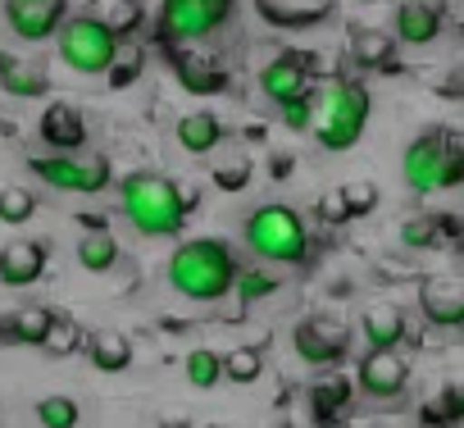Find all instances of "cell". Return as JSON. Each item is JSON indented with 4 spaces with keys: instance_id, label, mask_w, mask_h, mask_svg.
I'll list each match as a JSON object with an SVG mask.
<instances>
[{
    "instance_id": "6da1fadb",
    "label": "cell",
    "mask_w": 464,
    "mask_h": 428,
    "mask_svg": "<svg viewBox=\"0 0 464 428\" xmlns=\"http://www.w3.org/2000/svg\"><path fill=\"white\" fill-rule=\"evenodd\" d=\"M164 278L169 287L182 297V301H196V306H218L223 297L237 292V278H242V256L227 238H187L173 247L169 265H164Z\"/></svg>"
},
{
    "instance_id": "7a4b0ae2",
    "label": "cell",
    "mask_w": 464,
    "mask_h": 428,
    "mask_svg": "<svg viewBox=\"0 0 464 428\" xmlns=\"http://www.w3.org/2000/svg\"><path fill=\"white\" fill-rule=\"evenodd\" d=\"M196 187H182L164 173H128L119 182V209H123V219L141 233V238H178L182 224H187V214L196 209Z\"/></svg>"
},
{
    "instance_id": "3957f363",
    "label": "cell",
    "mask_w": 464,
    "mask_h": 428,
    "mask_svg": "<svg viewBox=\"0 0 464 428\" xmlns=\"http://www.w3.org/2000/svg\"><path fill=\"white\" fill-rule=\"evenodd\" d=\"M369 114H373V96L360 78H328L314 87V128L310 137L333 151V155H346L351 146H360L364 128H369Z\"/></svg>"
},
{
    "instance_id": "277c9868",
    "label": "cell",
    "mask_w": 464,
    "mask_h": 428,
    "mask_svg": "<svg viewBox=\"0 0 464 428\" xmlns=\"http://www.w3.org/2000/svg\"><path fill=\"white\" fill-rule=\"evenodd\" d=\"M246 247L265 265L301 269L310 260V224H305L301 209H292L283 200H269V205L246 214Z\"/></svg>"
},
{
    "instance_id": "5b68a950",
    "label": "cell",
    "mask_w": 464,
    "mask_h": 428,
    "mask_svg": "<svg viewBox=\"0 0 464 428\" xmlns=\"http://www.w3.org/2000/svg\"><path fill=\"white\" fill-rule=\"evenodd\" d=\"M401 178L419 196L459 187L464 182V155H459L455 128H428V132H419L405 146V155H401Z\"/></svg>"
},
{
    "instance_id": "8992f818",
    "label": "cell",
    "mask_w": 464,
    "mask_h": 428,
    "mask_svg": "<svg viewBox=\"0 0 464 428\" xmlns=\"http://www.w3.org/2000/svg\"><path fill=\"white\" fill-rule=\"evenodd\" d=\"M55 51H60V60H64L73 73L96 78V73H110V69H114V60H119V51H123V37H114L101 19H92V15L82 10V15H69V19H64V28H60V37H55Z\"/></svg>"
},
{
    "instance_id": "52a82bcc",
    "label": "cell",
    "mask_w": 464,
    "mask_h": 428,
    "mask_svg": "<svg viewBox=\"0 0 464 428\" xmlns=\"http://www.w3.org/2000/svg\"><path fill=\"white\" fill-rule=\"evenodd\" d=\"M28 169L51 182L55 191H73V196H96L110 187V155L101 151H51V155H33Z\"/></svg>"
},
{
    "instance_id": "ba28073f",
    "label": "cell",
    "mask_w": 464,
    "mask_h": 428,
    "mask_svg": "<svg viewBox=\"0 0 464 428\" xmlns=\"http://www.w3.org/2000/svg\"><path fill=\"white\" fill-rule=\"evenodd\" d=\"M292 351L314 369H337L351 351V324L342 315H305L292 333Z\"/></svg>"
},
{
    "instance_id": "9c48e42d",
    "label": "cell",
    "mask_w": 464,
    "mask_h": 428,
    "mask_svg": "<svg viewBox=\"0 0 464 428\" xmlns=\"http://www.w3.org/2000/svg\"><path fill=\"white\" fill-rule=\"evenodd\" d=\"M319 73H314V55L310 51H278L265 69H260V92L269 105H287L301 96H314Z\"/></svg>"
},
{
    "instance_id": "30bf717a",
    "label": "cell",
    "mask_w": 464,
    "mask_h": 428,
    "mask_svg": "<svg viewBox=\"0 0 464 428\" xmlns=\"http://www.w3.org/2000/svg\"><path fill=\"white\" fill-rule=\"evenodd\" d=\"M0 15H5V28L28 42V46H42L51 37H60L64 19H69V5L64 0H5L0 5Z\"/></svg>"
},
{
    "instance_id": "8fae6325",
    "label": "cell",
    "mask_w": 464,
    "mask_h": 428,
    "mask_svg": "<svg viewBox=\"0 0 464 428\" xmlns=\"http://www.w3.org/2000/svg\"><path fill=\"white\" fill-rule=\"evenodd\" d=\"M164 55H169V69H173V78H178L182 92H191V96H218V92H227V69L200 42L169 46Z\"/></svg>"
},
{
    "instance_id": "7c38bea8",
    "label": "cell",
    "mask_w": 464,
    "mask_h": 428,
    "mask_svg": "<svg viewBox=\"0 0 464 428\" xmlns=\"http://www.w3.org/2000/svg\"><path fill=\"white\" fill-rule=\"evenodd\" d=\"M355 383H360L364 396L392 401L410 387V360L401 351H364L360 365H355Z\"/></svg>"
},
{
    "instance_id": "4fadbf2b",
    "label": "cell",
    "mask_w": 464,
    "mask_h": 428,
    "mask_svg": "<svg viewBox=\"0 0 464 428\" xmlns=\"http://www.w3.org/2000/svg\"><path fill=\"white\" fill-rule=\"evenodd\" d=\"M419 315L432 328H464V278L437 274L419 283Z\"/></svg>"
},
{
    "instance_id": "5bb4252c",
    "label": "cell",
    "mask_w": 464,
    "mask_h": 428,
    "mask_svg": "<svg viewBox=\"0 0 464 428\" xmlns=\"http://www.w3.org/2000/svg\"><path fill=\"white\" fill-rule=\"evenodd\" d=\"M360 337L369 351H396L405 337H410V324H405V310L396 301H373L364 306L360 315Z\"/></svg>"
},
{
    "instance_id": "9a60e30c",
    "label": "cell",
    "mask_w": 464,
    "mask_h": 428,
    "mask_svg": "<svg viewBox=\"0 0 464 428\" xmlns=\"http://www.w3.org/2000/svg\"><path fill=\"white\" fill-rule=\"evenodd\" d=\"M392 33L401 46H432L441 37V5H432V0H401Z\"/></svg>"
},
{
    "instance_id": "2e32d148",
    "label": "cell",
    "mask_w": 464,
    "mask_h": 428,
    "mask_svg": "<svg viewBox=\"0 0 464 428\" xmlns=\"http://www.w3.org/2000/svg\"><path fill=\"white\" fill-rule=\"evenodd\" d=\"M42 141L55 146V151H82L87 146V119L73 101H51L42 110V123H37Z\"/></svg>"
},
{
    "instance_id": "e0dca14e",
    "label": "cell",
    "mask_w": 464,
    "mask_h": 428,
    "mask_svg": "<svg viewBox=\"0 0 464 428\" xmlns=\"http://www.w3.org/2000/svg\"><path fill=\"white\" fill-rule=\"evenodd\" d=\"M46 274V242L14 238L10 247H0V283L5 287H33Z\"/></svg>"
},
{
    "instance_id": "ac0fdd59",
    "label": "cell",
    "mask_w": 464,
    "mask_h": 428,
    "mask_svg": "<svg viewBox=\"0 0 464 428\" xmlns=\"http://www.w3.org/2000/svg\"><path fill=\"white\" fill-rule=\"evenodd\" d=\"M256 10H260L265 24L296 33V28L324 24V19L333 15V0H256Z\"/></svg>"
},
{
    "instance_id": "d6986e66",
    "label": "cell",
    "mask_w": 464,
    "mask_h": 428,
    "mask_svg": "<svg viewBox=\"0 0 464 428\" xmlns=\"http://www.w3.org/2000/svg\"><path fill=\"white\" fill-rule=\"evenodd\" d=\"M173 137H178V146H182L187 155H214V151L223 146L227 128H223V119H218L214 110H191V114L178 119Z\"/></svg>"
},
{
    "instance_id": "ffe728a7",
    "label": "cell",
    "mask_w": 464,
    "mask_h": 428,
    "mask_svg": "<svg viewBox=\"0 0 464 428\" xmlns=\"http://www.w3.org/2000/svg\"><path fill=\"white\" fill-rule=\"evenodd\" d=\"M0 92L14 96V101H42L51 92V73L42 64L28 60H10V51L0 46Z\"/></svg>"
},
{
    "instance_id": "44dd1931",
    "label": "cell",
    "mask_w": 464,
    "mask_h": 428,
    "mask_svg": "<svg viewBox=\"0 0 464 428\" xmlns=\"http://www.w3.org/2000/svg\"><path fill=\"white\" fill-rule=\"evenodd\" d=\"M346 405H351V378L337 374V369H324V374L314 378V387H310V410H314V419H319L324 428H333V419H337Z\"/></svg>"
},
{
    "instance_id": "7402d4cb",
    "label": "cell",
    "mask_w": 464,
    "mask_h": 428,
    "mask_svg": "<svg viewBox=\"0 0 464 428\" xmlns=\"http://www.w3.org/2000/svg\"><path fill=\"white\" fill-rule=\"evenodd\" d=\"M396 33L392 28H355L351 33V60L360 69H392V55H396Z\"/></svg>"
},
{
    "instance_id": "603a6c76",
    "label": "cell",
    "mask_w": 464,
    "mask_h": 428,
    "mask_svg": "<svg viewBox=\"0 0 464 428\" xmlns=\"http://www.w3.org/2000/svg\"><path fill=\"white\" fill-rule=\"evenodd\" d=\"M87 355L101 374H123L132 365V342L119 333V328H96L87 337Z\"/></svg>"
},
{
    "instance_id": "cb8c5ba5",
    "label": "cell",
    "mask_w": 464,
    "mask_h": 428,
    "mask_svg": "<svg viewBox=\"0 0 464 428\" xmlns=\"http://www.w3.org/2000/svg\"><path fill=\"white\" fill-rule=\"evenodd\" d=\"M87 15H92V19H101V24H105L114 37H123V42H132V33L146 24L141 0H92Z\"/></svg>"
},
{
    "instance_id": "d4e9b609",
    "label": "cell",
    "mask_w": 464,
    "mask_h": 428,
    "mask_svg": "<svg viewBox=\"0 0 464 428\" xmlns=\"http://www.w3.org/2000/svg\"><path fill=\"white\" fill-rule=\"evenodd\" d=\"M55 310L51 306H19V310H10V342L14 346H42L46 342V333L55 328Z\"/></svg>"
},
{
    "instance_id": "484cf974",
    "label": "cell",
    "mask_w": 464,
    "mask_h": 428,
    "mask_svg": "<svg viewBox=\"0 0 464 428\" xmlns=\"http://www.w3.org/2000/svg\"><path fill=\"white\" fill-rule=\"evenodd\" d=\"M78 265H82L87 274H110V269L119 265V242H114V233H110V229H87V233L78 238Z\"/></svg>"
},
{
    "instance_id": "4316f807",
    "label": "cell",
    "mask_w": 464,
    "mask_h": 428,
    "mask_svg": "<svg viewBox=\"0 0 464 428\" xmlns=\"http://www.w3.org/2000/svg\"><path fill=\"white\" fill-rule=\"evenodd\" d=\"M182 374H187V383H191L196 392H209V387L223 383V355L209 351V346H196V351H187Z\"/></svg>"
},
{
    "instance_id": "83f0119b",
    "label": "cell",
    "mask_w": 464,
    "mask_h": 428,
    "mask_svg": "<svg viewBox=\"0 0 464 428\" xmlns=\"http://www.w3.org/2000/svg\"><path fill=\"white\" fill-rule=\"evenodd\" d=\"M396 242L405 251H432L441 242V219L437 214H410V219L396 229Z\"/></svg>"
},
{
    "instance_id": "f1b7e54d",
    "label": "cell",
    "mask_w": 464,
    "mask_h": 428,
    "mask_svg": "<svg viewBox=\"0 0 464 428\" xmlns=\"http://www.w3.org/2000/svg\"><path fill=\"white\" fill-rule=\"evenodd\" d=\"M37 214V196L28 191V187H19V182H10V187H0V224H10V229H19V224H28Z\"/></svg>"
},
{
    "instance_id": "f546056e",
    "label": "cell",
    "mask_w": 464,
    "mask_h": 428,
    "mask_svg": "<svg viewBox=\"0 0 464 428\" xmlns=\"http://www.w3.org/2000/svg\"><path fill=\"white\" fill-rule=\"evenodd\" d=\"M82 346H87V333H82V324L69 319V315H60L55 328L46 333V342H42V351L55 355V360H64V355H73V351H82Z\"/></svg>"
},
{
    "instance_id": "4dcf8cb0",
    "label": "cell",
    "mask_w": 464,
    "mask_h": 428,
    "mask_svg": "<svg viewBox=\"0 0 464 428\" xmlns=\"http://www.w3.org/2000/svg\"><path fill=\"white\" fill-rule=\"evenodd\" d=\"M265 374V360H260V351L256 346H232V351H223V378L227 383H256Z\"/></svg>"
},
{
    "instance_id": "1f68e13d",
    "label": "cell",
    "mask_w": 464,
    "mask_h": 428,
    "mask_svg": "<svg viewBox=\"0 0 464 428\" xmlns=\"http://www.w3.org/2000/svg\"><path fill=\"white\" fill-rule=\"evenodd\" d=\"M78 419H82V410H78L73 396H46V401H37V423L42 428H78Z\"/></svg>"
},
{
    "instance_id": "d6a6232c",
    "label": "cell",
    "mask_w": 464,
    "mask_h": 428,
    "mask_svg": "<svg viewBox=\"0 0 464 428\" xmlns=\"http://www.w3.org/2000/svg\"><path fill=\"white\" fill-rule=\"evenodd\" d=\"M283 283H278V274L274 269H265V265H251V269H242V278H237V297L251 306V301H265V297H274Z\"/></svg>"
},
{
    "instance_id": "836d02e7",
    "label": "cell",
    "mask_w": 464,
    "mask_h": 428,
    "mask_svg": "<svg viewBox=\"0 0 464 428\" xmlns=\"http://www.w3.org/2000/svg\"><path fill=\"white\" fill-rule=\"evenodd\" d=\"M251 182V160H214V187H223V191H242Z\"/></svg>"
},
{
    "instance_id": "e575fe53",
    "label": "cell",
    "mask_w": 464,
    "mask_h": 428,
    "mask_svg": "<svg viewBox=\"0 0 464 428\" xmlns=\"http://www.w3.org/2000/svg\"><path fill=\"white\" fill-rule=\"evenodd\" d=\"M314 214L328 224V229H342V224H351V205H346V191L342 187H333V191H324L319 200H314Z\"/></svg>"
},
{
    "instance_id": "d590c367",
    "label": "cell",
    "mask_w": 464,
    "mask_h": 428,
    "mask_svg": "<svg viewBox=\"0 0 464 428\" xmlns=\"http://www.w3.org/2000/svg\"><path fill=\"white\" fill-rule=\"evenodd\" d=\"M141 60H146V55H141L132 42H123V51H119L114 69L105 73V78H110V87H132V83H137V73H141Z\"/></svg>"
},
{
    "instance_id": "8d00e7d4",
    "label": "cell",
    "mask_w": 464,
    "mask_h": 428,
    "mask_svg": "<svg viewBox=\"0 0 464 428\" xmlns=\"http://www.w3.org/2000/svg\"><path fill=\"white\" fill-rule=\"evenodd\" d=\"M278 119H283L287 132H310L314 128V96H301V101L278 105Z\"/></svg>"
},
{
    "instance_id": "74e56055",
    "label": "cell",
    "mask_w": 464,
    "mask_h": 428,
    "mask_svg": "<svg viewBox=\"0 0 464 428\" xmlns=\"http://www.w3.org/2000/svg\"><path fill=\"white\" fill-rule=\"evenodd\" d=\"M346 205H351V219H364V214L378 209V187L373 182H346Z\"/></svg>"
},
{
    "instance_id": "f35d334b",
    "label": "cell",
    "mask_w": 464,
    "mask_h": 428,
    "mask_svg": "<svg viewBox=\"0 0 464 428\" xmlns=\"http://www.w3.org/2000/svg\"><path fill=\"white\" fill-rule=\"evenodd\" d=\"M196 5H200V10H205V15L218 24V28H223V24L232 19V10H237V0H196Z\"/></svg>"
},
{
    "instance_id": "ab89813d",
    "label": "cell",
    "mask_w": 464,
    "mask_h": 428,
    "mask_svg": "<svg viewBox=\"0 0 464 428\" xmlns=\"http://www.w3.org/2000/svg\"><path fill=\"white\" fill-rule=\"evenodd\" d=\"M292 169H296V160H292V155H274V164H269V173H274V178H283V173H292Z\"/></svg>"
},
{
    "instance_id": "60d3db41",
    "label": "cell",
    "mask_w": 464,
    "mask_h": 428,
    "mask_svg": "<svg viewBox=\"0 0 464 428\" xmlns=\"http://www.w3.org/2000/svg\"><path fill=\"white\" fill-rule=\"evenodd\" d=\"M78 224H82V233H87V229H110L105 214H78Z\"/></svg>"
},
{
    "instance_id": "b9f144b4",
    "label": "cell",
    "mask_w": 464,
    "mask_h": 428,
    "mask_svg": "<svg viewBox=\"0 0 464 428\" xmlns=\"http://www.w3.org/2000/svg\"><path fill=\"white\" fill-rule=\"evenodd\" d=\"M160 428H191L187 414H160Z\"/></svg>"
},
{
    "instance_id": "7bdbcfd3",
    "label": "cell",
    "mask_w": 464,
    "mask_h": 428,
    "mask_svg": "<svg viewBox=\"0 0 464 428\" xmlns=\"http://www.w3.org/2000/svg\"><path fill=\"white\" fill-rule=\"evenodd\" d=\"M246 141H265V123H246Z\"/></svg>"
},
{
    "instance_id": "ee69618b",
    "label": "cell",
    "mask_w": 464,
    "mask_h": 428,
    "mask_svg": "<svg viewBox=\"0 0 464 428\" xmlns=\"http://www.w3.org/2000/svg\"><path fill=\"white\" fill-rule=\"evenodd\" d=\"M455 141H459V155H464V132H455Z\"/></svg>"
},
{
    "instance_id": "f6af8a7d",
    "label": "cell",
    "mask_w": 464,
    "mask_h": 428,
    "mask_svg": "<svg viewBox=\"0 0 464 428\" xmlns=\"http://www.w3.org/2000/svg\"><path fill=\"white\" fill-rule=\"evenodd\" d=\"M209 428H214V423H209Z\"/></svg>"
}]
</instances>
